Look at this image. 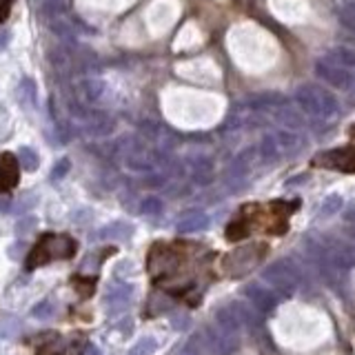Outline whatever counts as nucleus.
<instances>
[{"label": "nucleus", "instance_id": "1a4fd4ad", "mask_svg": "<svg viewBox=\"0 0 355 355\" xmlns=\"http://www.w3.org/2000/svg\"><path fill=\"white\" fill-rule=\"evenodd\" d=\"M206 215L204 213H189V215H184V218L178 222V229H180L182 233H186V231H200V229H204L206 226Z\"/></svg>", "mask_w": 355, "mask_h": 355}, {"label": "nucleus", "instance_id": "f257e3e1", "mask_svg": "<svg viewBox=\"0 0 355 355\" xmlns=\"http://www.w3.org/2000/svg\"><path fill=\"white\" fill-rule=\"evenodd\" d=\"M78 244L74 238L63 233H47L41 240L36 242L27 258V269H38L45 262H54V260H69L76 255Z\"/></svg>", "mask_w": 355, "mask_h": 355}, {"label": "nucleus", "instance_id": "4be33fe9", "mask_svg": "<svg viewBox=\"0 0 355 355\" xmlns=\"http://www.w3.org/2000/svg\"><path fill=\"white\" fill-rule=\"evenodd\" d=\"M351 12L355 14V0H353V3H351Z\"/></svg>", "mask_w": 355, "mask_h": 355}, {"label": "nucleus", "instance_id": "412c9836", "mask_svg": "<svg viewBox=\"0 0 355 355\" xmlns=\"http://www.w3.org/2000/svg\"><path fill=\"white\" fill-rule=\"evenodd\" d=\"M85 355H98V353H96V349L92 347V344H89V347L85 349Z\"/></svg>", "mask_w": 355, "mask_h": 355}, {"label": "nucleus", "instance_id": "aec40b11", "mask_svg": "<svg viewBox=\"0 0 355 355\" xmlns=\"http://www.w3.org/2000/svg\"><path fill=\"white\" fill-rule=\"evenodd\" d=\"M178 355H195V353H193V349H191V347H184V349H182L180 353H178Z\"/></svg>", "mask_w": 355, "mask_h": 355}, {"label": "nucleus", "instance_id": "6e6552de", "mask_svg": "<svg viewBox=\"0 0 355 355\" xmlns=\"http://www.w3.org/2000/svg\"><path fill=\"white\" fill-rule=\"evenodd\" d=\"M131 235V226L125 222H114L109 226H105L103 231H98V238L103 240H127Z\"/></svg>", "mask_w": 355, "mask_h": 355}, {"label": "nucleus", "instance_id": "4468645a", "mask_svg": "<svg viewBox=\"0 0 355 355\" xmlns=\"http://www.w3.org/2000/svg\"><path fill=\"white\" fill-rule=\"evenodd\" d=\"M54 302L52 300H43L41 304H38V307H34V315H36V318H52V315H54Z\"/></svg>", "mask_w": 355, "mask_h": 355}, {"label": "nucleus", "instance_id": "9b49d317", "mask_svg": "<svg viewBox=\"0 0 355 355\" xmlns=\"http://www.w3.org/2000/svg\"><path fill=\"white\" fill-rule=\"evenodd\" d=\"M18 164H23V169L27 171H36L38 164H41V158L34 149H29V147H23L21 153H18Z\"/></svg>", "mask_w": 355, "mask_h": 355}, {"label": "nucleus", "instance_id": "dca6fc26", "mask_svg": "<svg viewBox=\"0 0 355 355\" xmlns=\"http://www.w3.org/2000/svg\"><path fill=\"white\" fill-rule=\"evenodd\" d=\"M12 5L14 0H0V23H5L9 14H12Z\"/></svg>", "mask_w": 355, "mask_h": 355}, {"label": "nucleus", "instance_id": "a211bd4d", "mask_svg": "<svg viewBox=\"0 0 355 355\" xmlns=\"http://www.w3.org/2000/svg\"><path fill=\"white\" fill-rule=\"evenodd\" d=\"M67 169H69V162L67 160H61V162H58V166H56V171H54V180H56V178H61L63 173H67Z\"/></svg>", "mask_w": 355, "mask_h": 355}, {"label": "nucleus", "instance_id": "5701e85b", "mask_svg": "<svg viewBox=\"0 0 355 355\" xmlns=\"http://www.w3.org/2000/svg\"><path fill=\"white\" fill-rule=\"evenodd\" d=\"M351 133H353V136H355V125H353V127H351Z\"/></svg>", "mask_w": 355, "mask_h": 355}, {"label": "nucleus", "instance_id": "7ed1b4c3", "mask_svg": "<svg viewBox=\"0 0 355 355\" xmlns=\"http://www.w3.org/2000/svg\"><path fill=\"white\" fill-rule=\"evenodd\" d=\"M264 251V244H244L222 260V271L231 275V278H240V275L249 273L262 260Z\"/></svg>", "mask_w": 355, "mask_h": 355}, {"label": "nucleus", "instance_id": "f03ea898", "mask_svg": "<svg viewBox=\"0 0 355 355\" xmlns=\"http://www.w3.org/2000/svg\"><path fill=\"white\" fill-rule=\"evenodd\" d=\"M295 103H298L300 111L313 118H331L340 111V103L333 94L318 85H302L295 92Z\"/></svg>", "mask_w": 355, "mask_h": 355}, {"label": "nucleus", "instance_id": "20e7f679", "mask_svg": "<svg viewBox=\"0 0 355 355\" xmlns=\"http://www.w3.org/2000/svg\"><path fill=\"white\" fill-rule=\"evenodd\" d=\"M315 74H318L320 80L331 85L333 89H340V92H355V69L340 67L338 63H333L329 56H324L315 63Z\"/></svg>", "mask_w": 355, "mask_h": 355}, {"label": "nucleus", "instance_id": "f8f14e48", "mask_svg": "<svg viewBox=\"0 0 355 355\" xmlns=\"http://www.w3.org/2000/svg\"><path fill=\"white\" fill-rule=\"evenodd\" d=\"M36 355H65V347L56 335H52V338L47 340V344H43V347L38 349Z\"/></svg>", "mask_w": 355, "mask_h": 355}, {"label": "nucleus", "instance_id": "6ab92c4d", "mask_svg": "<svg viewBox=\"0 0 355 355\" xmlns=\"http://www.w3.org/2000/svg\"><path fill=\"white\" fill-rule=\"evenodd\" d=\"M9 38H12V34L7 32V29H0V52H3V49L7 47V43H9Z\"/></svg>", "mask_w": 355, "mask_h": 355}, {"label": "nucleus", "instance_id": "f3484780", "mask_svg": "<svg viewBox=\"0 0 355 355\" xmlns=\"http://www.w3.org/2000/svg\"><path fill=\"white\" fill-rule=\"evenodd\" d=\"M144 213H158L160 211V200H155V198H149V200H144V209H142Z\"/></svg>", "mask_w": 355, "mask_h": 355}, {"label": "nucleus", "instance_id": "0eeeda50", "mask_svg": "<svg viewBox=\"0 0 355 355\" xmlns=\"http://www.w3.org/2000/svg\"><path fill=\"white\" fill-rule=\"evenodd\" d=\"M131 293H133V289L129 287V284L114 282V284H111V289L107 291V307H109L114 313H116V311L120 313L122 309L129 307V302H131Z\"/></svg>", "mask_w": 355, "mask_h": 355}, {"label": "nucleus", "instance_id": "9d476101", "mask_svg": "<svg viewBox=\"0 0 355 355\" xmlns=\"http://www.w3.org/2000/svg\"><path fill=\"white\" fill-rule=\"evenodd\" d=\"M329 58L333 63H338L340 67H347V69H355V52L349 47H333Z\"/></svg>", "mask_w": 355, "mask_h": 355}, {"label": "nucleus", "instance_id": "39448f33", "mask_svg": "<svg viewBox=\"0 0 355 355\" xmlns=\"http://www.w3.org/2000/svg\"><path fill=\"white\" fill-rule=\"evenodd\" d=\"M315 166H324V169H335L344 173H355V144L340 147V149L324 151L313 158Z\"/></svg>", "mask_w": 355, "mask_h": 355}, {"label": "nucleus", "instance_id": "2eb2a0df", "mask_svg": "<svg viewBox=\"0 0 355 355\" xmlns=\"http://www.w3.org/2000/svg\"><path fill=\"white\" fill-rule=\"evenodd\" d=\"M342 25L347 27V32H349V38H351V43L355 45V14L351 12H342Z\"/></svg>", "mask_w": 355, "mask_h": 355}, {"label": "nucleus", "instance_id": "423d86ee", "mask_svg": "<svg viewBox=\"0 0 355 355\" xmlns=\"http://www.w3.org/2000/svg\"><path fill=\"white\" fill-rule=\"evenodd\" d=\"M21 178V164L12 153L0 155V191H12Z\"/></svg>", "mask_w": 355, "mask_h": 355}, {"label": "nucleus", "instance_id": "ddd939ff", "mask_svg": "<svg viewBox=\"0 0 355 355\" xmlns=\"http://www.w3.org/2000/svg\"><path fill=\"white\" fill-rule=\"evenodd\" d=\"M155 340L153 338H142L140 342L136 344V347L129 351V355H153V351H155Z\"/></svg>", "mask_w": 355, "mask_h": 355}]
</instances>
